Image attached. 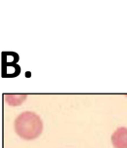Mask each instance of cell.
<instances>
[{
	"instance_id": "6da1fadb",
	"label": "cell",
	"mask_w": 127,
	"mask_h": 148,
	"mask_svg": "<svg viewBox=\"0 0 127 148\" xmlns=\"http://www.w3.org/2000/svg\"><path fill=\"white\" fill-rule=\"evenodd\" d=\"M15 131L20 137L26 140L35 139L43 131V123L40 117L31 111L20 114L15 120Z\"/></svg>"
},
{
	"instance_id": "7a4b0ae2",
	"label": "cell",
	"mask_w": 127,
	"mask_h": 148,
	"mask_svg": "<svg viewBox=\"0 0 127 148\" xmlns=\"http://www.w3.org/2000/svg\"><path fill=\"white\" fill-rule=\"evenodd\" d=\"M112 143L115 148H127V128H118L112 134Z\"/></svg>"
}]
</instances>
